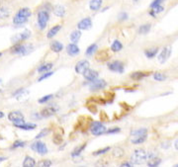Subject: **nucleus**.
<instances>
[{
    "label": "nucleus",
    "mask_w": 178,
    "mask_h": 167,
    "mask_svg": "<svg viewBox=\"0 0 178 167\" xmlns=\"http://www.w3.org/2000/svg\"><path fill=\"white\" fill-rule=\"evenodd\" d=\"M31 15H32V12H31L29 8H27V7L21 8L16 13V15L14 16L13 23L15 25H21V24L26 23L29 18L31 17Z\"/></svg>",
    "instance_id": "f257e3e1"
},
{
    "label": "nucleus",
    "mask_w": 178,
    "mask_h": 167,
    "mask_svg": "<svg viewBox=\"0 0 178 167\" xmlns=\"http://www.w3.org/2000/svg\"><path fill=\"white\" fill-rule=\"evenodd\" d=\"M131 143L134 144H140L143 143V141L146 140V137H148V129L145 128L136 129V131H133L131 132Z\"/></svg>",
    "instance_id": "f03ea898"
},
{
    "label": "nucleus",
    "mask_w": 178,
    "mask_h": 167,
    "mask_svg": "<svg viewBox=\"0 0 178 167\" xmlns=\"http://www.w3.org/2000/svg\"><path fill=\"white\" fill-rule=\"evenodd\" d=\"M146 157L148 153L145 149H136L131 156V162L137 165L143 164L146 161Z\"/></svg>",
    "instance_id": "7ed1b4c3"
},
{
    "label": "nucleus",
    "mask_w": 178,
    "mask_h": 167,
    "mask_svg": "<svg viewBox=\"0 0 178 167\" xmlns=\"http://www.w3.org/2000/svg\"><path fill=\"white\" fill-rule=\"evenodd\" d=\"M33 49H34V48L32 45L19 43V44L14 45V47L11 49V52L12 54H20V55H26V54H28L29 52L32 51Z\"/></svg>",
    "instance_id": "20e7f679"
},
{
    "label": "nucleus",
    "mask_w": 178,
    "mask_h": 167,
    "mask_svg": "<svg viewBox=\"0 0 178 167\" xmlns=\"http://www.w3.org/2000/svg\"><path fill=\"white\" fill-rule=\"evenodd\" d=\"M50 19L48 10H41L38 13V26L41 30H44L47 27V24Z\"/></svg>",
    "instance_id": "39448f33"
},
{
    "label": "nucleus",
    "mask_w": 178,
    "mask_h": 167,
    "mask_svg": "<svg viewBox=\"0 0 178 167\" xmlns=\"http://www.w3.org/2000/svg\"><path fill=\"white\" fill-rule=\"evenodd\" d=\"M90 131L92 132V135H101L104 132H106V127L100 122H93L90 126Z\"/></svg>",
    "instance_id": "423d86ee"
},
{
    "label": "nucleus",
    "mask_w": 178,
    "mask_h": 167,
    "mask_svg": "<svg viewBox=\"0 0 178 167\" xmlns=\"http://www.w3.org/2000/svg\"><path fill=\"white\" fill-rule=\"evenodd\" d=\"M8 119L11 122L14 123V125H20V124H24V115L20 111H13V112L9 113Z\"/></svg>",
    "instance_id": "0eeeda50"
},
{
    "label": "nucleus",
    "mask_w": 178,
    "mask_h": 167,
    "mask_svg": "<svg viewBox=\"0 0 178 167\" xmlns=\"http://www.w3.org/2000/svg\"><path fill=\"white\" fill-rule=\"evenodd\" d=\"M31 147H32V149L35 151V152L41 154V155H45V154L48 153V147L43 141H36V143H34L31 145Z\"/></svg>",
    "instance_id": "6e6552de"
},
{
    "label": "nucleus",
    "mask_w": 178,
    "mask_h": 167,
    "mask_svg": "<svg viewBox=\"0 0 178 167\" xmlns=\"http://www.w3.org/2000/svg\"><path fill=\"white\" fill-rule=\"evenodd\" d=\"M31 36V32L29 30H25L23 31L22 33H19L17 35H15L13 38H12V42L14 44H19V43H22L23 41H25Z\"/></svg>",
    "instance_id": "1a4fd4ad"
},
{
    "label": "nucleus",
    "mask_w": 178,
    "mask_h": 167,
    "mask_svg": "<svg viewBox=\"0 0 178 167\" xmlns=\"http://www.w3.org/2000/svg\"><path fill=\"white\" fill-rule=\"evenodd\" d=\"M171 51H172V49H171L170 46H167V47H165L162 51H160V54L158 55V61L160 63H164L165 61H166L168 58H169L170 54H171Z\"/></svg>",
    "instance_id": "9d476101"
},
{
    "label": "nucleus",
    "mask_w": 178,
    "mask_h": 167,
    "mask_svg": "<svg viewBox=\"0 0 178 167\" xmlns=\"http://www.w3.org/2000/svg\"><path fill=\"white\" fill-rule=\"evenodd\" d=\"M108 68L113 72H118V73H122L124 71V64H123L122 61H113V63H108Z\"/></svg>",
    "instance_id": "9b49d317"
},
{
    "label": "nucleus",
    "mask_w": 178,
    "mask_h": 167,
    "mask_svg": "<svg viewBox=\"0 0 178 167\" xmlns=\"http://www.w3.org/2000/svg\"><path fill=\"white\" fill-rule=\"evenodd\" d=\"M107 83L104 79H96L90 84V91H98L106 87Z\"/></svg>",
    "instance_id": "f8f14e48"
},
{
    "label": "nucleus",
    "mask_w": 178,
    "mask_h": 167,
    "mask_svg": "<svg viewBox=\"0 0 178 167\" xmlns=\"http://www.w3.org/2000/svg\"><path fill=\"white\" fill-rule=\"evenodd\" d=\"M89 68V61L88 60H80L75 65V72L78 74H83Z\"/></svg>",
    "instance_id": "ddd939ff"
},
{
    "label": "nucleus",
    "mask_w": 178,
    "mask_h": 167,
    "mask_svg": "<svg viewBox=\"0 0 178 167\" xmlns=\"http://www.w3.org/2000/svg\"><path fill=\"white\" fill-rule=\"evenodd\" d=\"M57 112V107L49 106V107L44 108V109L41 111V115H42V117H44V118H49V117L54 116Z\"/></svg>",
    "instance_id": "4468645a"
},
{
    "label": "nucleus",
    "mask_w": 178,
    "mask_h": 167,
    "mask_svg": "<svg viewBox=\"0 0 178 167\" xmlns=\"http://www.w3.org/2000/svg\"><path fill=\"white\" fill-rule=\"evenodd\" d=\"M29 94L30 92L27 89H19L15 93H13V96L18 101H24L29 97Z\"/></svg>",
    "instance_id": "2eb2a0df"
},
{
    "label": "nucleus",
    "mask_w": 178,
    "mask_h": 167,
    "mask_svg": "<svg viewBox=\"0 0 178 167\" xmlns=\"http://www.w3.org/2000/svg\"><path fill=\"white\" fill-rule=\"evenodd\" d=\"M83 76L85 79H87L88 81H94V80H96L98 78V76H99V73H98L96 70H93V69H87L86 71L83 73Z\"/></svg>",
    "instance_id": "dca6fc26"
},
{
    "label": "nucleus",
    "mask_w": 178,
    "mask_h": 167,
    "mask_svg": "<svg viewBox=\"0 0 178 167\" xmlns=\"http://www.w3.org/2000/svg\"><path fill=\"white\" fill-rule=\"evenodd\" d=\"M91 26H92V21L90 18H84L77 25L79 30H88L90 29Z\"/></svg>",
    "instance_id": "f3484780"
},
{
    "label": "nucleus",
    "mask_w": 178,
    "mask_h": 167,
    "mask_svg": "<svg viewBox=\"0 0 178 167\" xmlns=\"http://www.w3.org/2000/svg\"><path fill=\"white\" fill-rule=\"evenodd\" d=\"M66 51H67V54H68L70 57H75L76 54H79V48H78V46L77 45H75V44H70L68 45L66 47Z\"/></svg>",
    "instance_id": "a211bd4d"
},
{
    "label": "nucleus",
    "mask_w": 178,
    "mask_h": 167,
    "mask_svg": "<svg viewBox=\"0 0 178 167\" xmlns=\"http://www.w3.org/2000/svg\"><path fill=\"white\" fill-rule=\"evenodd\" d=\"M150 74V72H145V71H136V72H134V73H132L130 77L132 79H134V80H142L146 76H149Z\"/></svg>",
    "instance_id": "6ab92c4d"
},
{
    "label": "nucleus",
    "mask_w": 178,
    "mask_h": 167,
    "mask_svg": "<svg viewBox=\"0 0 178 167\" xmlns=\"http://www.w3.org/2000/svg\"><path fill=\"white\" fill-rule=\"evenodd\" d=\"M54 14L57 17H63L65 15V7L63 5H56L53 9Z\"/></svg>",
    "instance_id": "aec40b11"
},
{
    "label": "nucleus",
    "mask_w": 178,
    "mask_h": 167,
    "mask_svg": "<svg viewBox=\"0 0 178 167\" xmlns=\"http://www.w3.org/2000/svg\"><path fill=\"white\" fill-rule=\"evenodd\" d=\"M109 58H110V54L107 52V51H101L96 54V60L101 61V63L108 60Z\"/></svg>",
    "instance_id": "412c9836"
},
{
    "label": "nucleus",
    "mask_w": 178,
    "mask_h": 167,
    "mask_svg": "<svg viewBox=\"0 0 178 167\" xmlns=\"http://www.w3.org/2000/svg\"><path fill=\"white\" fill-rule=\"evenodd\" d=\"M102 6V0H91L89 3V8L92 11H97L99 10Z\"/></svg>",
    "instance_id": "4be33fe9"
},
{
    "label": "nucleus",
    "mask_w": 178,
    "mask_h": 167,
    "mask_svg": "<svg viewBox=\"0 0 178 167\" xmlns=\"http://www.w3.org/2000/svg\"><path fill=\"white\" fill-rule=\"evenodd\" d=\"M158 51H159V49H158L157 47H153V48H152V49H146V51H145V54H146V57L152 58V57H154L156 54H157Z\"/></svg>",
    "instance_id": "5701e85b"
},
{
    "label": "nucleus",
    "mask_w": 178,
    "mask_h": 167,
    "mask_svg": "<svg viewBox=\"0 0 178 167\" xmlns=\"http://www.w3.org/2000/svg\"><path fill=\"white\" fill-rule=\"evenodd\" d=\"M160 163H161L160 158H158V157H156V156H150L149 161H148V165L149 167H156L160 164Z\"/></svg>",
    "instance_id": "b1692460"
},
{
    "label": "nucleus",
    "mask_w": 178,
    "mask_h": 167,
    "mask_svg": "<svg viewBox=\"0 0 178 167\" xmlns=\"http://www.w3.org/2000/svg\"><path fill=\"white\" fill-rule=\"evenodd\" d=\"M51 49L54 52H60L63 49V45L60 42L54 41L51 44Z\"/></svg>",
    "instance_id": "393cba45"
},
{
    "label": "nucleus",
    "mask_w": 178,
    "mask_h": 167,
    "mask_svg": "<svg viewBox=\"0 0 178 167\" xmlns=\"http://www.w3.org/2000/svg\"><path fill=\"white\" fill-rule=\"evenodd\" d=\"M51 67H53V63H43L42 65L38 68V72H39V73L48 72V71H50V70L51 69Z\"/></svg>",
    "instance_id": "a878e982"
},
{
    "label": "nucleus",
    "mask_w": 178,
    "mask_h": 167,
    "mask_svg": "<svg viewBox=\"0 0 178 167\" xmlns=\"http://www.w3.org/2000/svg\"><path fill=\"white\" fill-rule=\"evenodd\" d=\"M60 29H61V25H57V26H54V27L51 28V29L48 32L47 37H48L49 39L54 38V37L56 36L57 33L60 32Z\"/></svg>",
    "instance_id": "bb28decb"
},
{
    "label": "nucleus",
    "mask_w": 178,
    "mask_h": 167,
    "mask_svg": "<svg viewBox=\"0 0 178 167\" xmlns=\"http://www.w3.org/2000/svg\"><path fill=\"white\" fill-rule=\"evenodd\" d=\"M81 37V32L80 31H73V32L70 34V41H71L73 44H76V43H78L79 39H80Z\"/></svg>",
    "instance_id": "cd10ccee"
},
{
    "label": "nucleus",
    "mask_w": 178,
    "mask_h": 167,
    "mask_svg": "<svg viewBox=\"0 0 178 167\" xmlns=\"http://www.w3.org/2000/svg\"><path fill=\"white\" fill-rule=\"evenodd\" d=\"M163 10H164V7L162 5H156L154 7H152V10L149 11V14L152 15V17H155L158 13H161Z\"/></svg>",
    "instance_id": "c85d7f7f"
},
{
    "label": "nucleus",
    "mask_w": 178,
    "mask_h": 167,
    "mask_svg": "<svg viewBox=\"0 0 178 167\" xmlns=\"http://www.w3.org/2000/svg\"><path fill=\"white\" fill-rule=\"evenodd\" d=\"M36 165V161L33 157L31 156H26L25 159L23 161V166L24 167H34Z\"/></svg>",
    "instance_id": "c756f323"
},
{
    "label": "nucleus",
    "mask_w": 178,
    "mask_h": 167,
    "mask_svg": "<svg viewBox=\"0 0 178 167\" xmlns=\"http://www.w3.org/2000/svg\"><path fill=\"white\" fill-rule=\"evenodd\" d=\"M15 127L18 129H26V131H30V129H36V125L35 124H20V125H15Z\"/></svg>",
    "instance_id": "7c9ffc66"
},
{
    "label": "nucleus",
    "mask_w": 178,
    "mask_h": 167,
    "mask_svg": "<svg viewBox=\"0 0 178 167\" xmlns=\"http://www.w3.org/2000/svg\"><path fill=\"white\" fill-rule=\"evenodd\" d=\"M97 49H98V47H97L96 44L90 45L86 49V55L87 57H91V55H93L95 54V51H97Z\"/></svg>",
    "instance_id": "2f4dec72"
},
{
    "label": "nucleus",
    "mask_w": 178,
    "mask_h": 167,
    "mask_svg": "<svg viewBox=\"0 0 178 167\" xmlns=\"http://www.w3.org/2000/svg\"><path fill=\"white\" fill-rule=\"evenodd\" d=\"M123 49V45H122V43L118 41V40H116V41L113 43L112 46H111V49L113 51H120L121 49Z\"/></svg>",
    "instance_id": "473e14b6"
},
{
    "label": "nucleus",
    "mask_w": 178,
    "mask_h": 167,
    "mask_svg": "<svg viewBox=\"0 0 178 167\" xmlns=\"http://www.w3.org/2000/svg\"><path fill=\"white\" fill-rule=\"evenodd\" d=\"M150 28H152V25L150 24H145V25H142L140 28H139V33L140 34H148L149 31H150Z\"/></svg>",
    "instance_id": "72a5a7b5"
},
{
    "label": "nucleus",
    "mask_w": 178,
    "mask_h": 167,
    "mask_svg": "<svg viewBox=\"0 0 178 167\" xmlns=\"http://www.w3.org/2000/svg\"><path fill=\"white\" fill-rule=\"evenodd\" d=\"M86 147V143H83L82 145H80L79 147H76L74 150H73V152L71 153V156L72 157H76V156H78L79 154H80L82 152V150L84 149V148Z\"/></svg>",
    "instance_id": "f704fd0d"
},
{
    "label": "nucleus",
    "mask_w": 178,
    "mask_h": 167,
    "mask_svg": "<svg viewBox=\"0 0 178 167\" xmlns=\"http://www.w3.org/2000/svg\"><path fill=\"white\" fill-rule=\"evenodd\" d=\"M153 78H154V80H156V81H164V80L166 79V76L161 72H155L153 74Z\"/></svg>",
    "instance_id": "c9c22d12"
},
{
    "label": "nucleus",
    "mask_w": 178,
    "mask_h": 167,
    "mask_svg": "<svg viewBox=\"0 0 178 167\" xmlns=\"http://www.w3.org/2000/svg\"><path fill=\"white\" fill-rule=\"evenodd\" d=\"M10 15V11L5 7H0V18H7Z\"/></svg>",
    "instance_id": "e433bc0d"
},
{
    "label": "nucleus",
    "mask_w": 178,
    "mask_h": 167,
    "mask_svg": "<svg viewBox=\"0 0 178 167\" xmlns=\"http://www.w3.org/2000/svg\"><path fill=\"white\" fill-rule=\"evenodd\" d=\"M124 150L122 149V148L120 147H116L114 150H113V155L116 156V157H122L124 155Z\"/></svg>",
    "instance_id": "4c0bfd02"
},
{
    "label": "nucleus",
    "mask_w": 178,
    "mask_h": 167,
    "mask_svg": "<svg viewBox=\"0 0 178 167\" xmlns=\"http://www.w3.org/2000/svg\"><path fill=\"white\" fill-rule=\"evenodd\" d=\"M53 141H54V143H56V144H60L61 143H63V135L56 134V135H54Z\"/></svg>",
    "instance_id": "58836bf2"
},
{
    "label": "nucleus",
    "mask_w": 178,
    "mask_h": 167,
    "mask_svg": "<svg viewBox=\"0 0 178 167\" xmlns=\"http://www.w3.org/2000/svg\"><path fill=\"white\" fill-rule=\"evenodd\" d=\"M53 94H49L47 96H44V97H42L41 99L39 100V103H41V104H44V103H47L48 101H50L51 98H53Z\"/></svg>",
    "instance_id": "ea45409f"
},
{
    "label": "nucleus",
    "mask_w": 178,
    "mask_h": 167,
    "mask_svg": "<svg viewBox=\"0 0 178 167\" xmlns=\"http://www.w3.org/2000/svg\"><path fill=\"white\" fill-rule=\"evenodd\" d=\"M50 132H51V129H44L41 132H40V134H39L38 135H37L36 138H37V140H39V138H44V137H46V135H47Z\"/></svg>",
    "instance_id": "a19ab883"
},
{
    "label": "nucleus",
    "mask_w": 178,
    "mask_h": 167,
    "mask_svg": "<svg viewBox=\"0 0 178 167\" xmlns=\"http://www.w3.org/2000/svg\"><path fill=\"white\" fill-rule=\"evenodd\" d=\"M25 145V141H16L12 145V148H18V147H23Z\"/></svg>",
    "instance_id": "79ce46f5"
},
{
    "label": "nucleus",
    "mask_w": 178,
    "mask_h": 167,
    "mask_svg": "<svg viewBox=\"0 0 178 167\" xmlns=\"http://www.w3.org/2000/svg\"><path fill=\"white\" fill-rule=\"evenodd\" d=\"M38 165L41 167H49L51 165V161H50V160H42L38 163Z\"/></svg>",
    "instance_id": "37998d69"
},
{
    "label": "nucleus",
    "mask_w": 178,
    "mask_h": 167,
    "mask_svg": "<svg viewBox=\"0 0 178 167\" xmlns=\"http://www.w3.org/2000/svg\"><path fill=\"white\" fill-rule=\"evenodd\" d=\"M54 74V72L53 71H51V72H45L43 75L40 77V78L38 79V81H42V80H44V79H46V78H48V77H50V76H51Z\"/></svg>",
    "instance_id": "c03bdc74"
},
{
    "label": "nucleus",
    "mask_w": 178,
    "mask_h": 167,
    "mask_svg": "<svg viewBox=\"0 0 178 167\" xmlns=\"http://www.w3.org/2000/svg\"><path fill=\"white\" fill-rule=\"evenodd\" d=\"M108 150H110V147H105V148H102V149H99L96 152H94V155H99V154H103L107 152Z\"/></svg>",
    "instance_id": "a18cd8bd"
},
{
    "label": "nucleus",
    "mask_w": 178,
    "mask_h": 167,
    "mask_svg": "<svg viewBox=\"0 0 178 167\" xmlns=\"http://www.w3.org/2000/svg\"><path fill=\"white\" fill-rule=\"evenodd\" d=\"M118 19H119L120 21L127 20V19H128V14H127V13H125V12H122V13H120V14H119Z\"/></svg>",
    "instance_id": "49530a36"
},
{
    "label": "nucleus",
    "mask_w": 178,
    "mask_h": 167,
    "mask_svg": "<svg viewBox=\"0 0 178 167\" xmlns=\"http://www.w3.org/2000/svg\"><path fill=\"white\" fill-rule=\"evenodd\" d=\"M120 132V129L119 128H114V129H110L108 131H106V132L108 135H111V134H116V132Z\"/></svg>",
    "instance_id": "de8ad7c7"
},
{
    "label": "nucleus",
    "mask_w": 178,
    "mask_h": 167,
    "mask_svg": "<svg viewBox=\"0 0 178 167\" xmlns=\"http://www.w3.org/2000/svg\"><path fill=\"white\" fill-rule=\"evenodd\" d=\"M163 1L164 0H153V1L152 2V4H150V8L154 7V6H156V5H160L161 2H163Z\"/></svg>",
    "instance_id": "09e8293b"
},
{
    "label": "nucleus",
    "mask_w": 178,
    "mask_h": 167,
    "mask_svg": "<svg viewBox=\"0 0 178 167\" xmlns=\"http://www.w3.org/2000/svg\"><path fill=\"white\" fill-rule=\"evenodd\" d=\"M2 91H3V81L2 79H0V94H1Z\"/></svg>",
    "instance_id": "8fccbe9b"
},
{
    "label": "nucleus",
    "mask_w": 178,
    "mask_h": 167,
    "mask_svg": "<svg viewBox=\"0 0 178 167\" xmlns=\"http://www.w3.org/2000/svg\"><path fill=\"white\" fill-rule=\"evenodd\" d=\"M122 166L123 167H130V166H132V163H128V162H125V163H123L122 164Z\"/></svg>",
    "instance_id": "3c124183"
},
{
    "label": "nucleus",
    "mask_w": 178,
    "mask_h": 167,
    "mask_svg": "<svg viewBox=\"0 0 178 167\" xmlns=\"http://www.w3.org/2000/svg\"><path fill=\"white\" fill-rule=\"evenodd\" d=\"M5 160H7V157H4V156H0V163L5 161Z\"/></svg>",
    "instance_id": "603ef678"
},
{
    "label": "nucleus",
    "mask_w": 178,
    "mask_h": 167,
    "mask_svg": "<svg viewBox=\"0 0 178 167\" xmlns=\"http://www.w3.org/2000/svg\"><path fill=\"white\" fill-rule=\"evenodd\" d=\"M174 146H175V148L178 150V140L175 141V143H174Z\"/></svg>",
    "instance_id": "864d4df0"
},
{
    "label": "nucleus",
    "mask_w": 178,
    "mask_h": 167,
    "mask_svg": "<svg viewBox=\"0 0 178 167\" xmlns=\"http://www.w3.org/2000/svg\"><path fill=\"white\" fill-rule=\"evenodd\" d=\"M3 116H4V114H3L2 112H0V119L3 118Z\"/></svg>",
    "instance_id": "5fc2aeb1"
},
{
    "label": "nucleus",
    "mask_w": 178,
    "mask_h": 167,
    "mask_svg": "<svg viewBox=\"0 0 178 167\" xmlns=\"http://www.w3.org/2000/svg\"><path fill=\"white\" fill-rule=\"evenodd\" d=\"M1 55H2V52H0V57H1Z\"/></svg>",
    "instance_id": "6e6d98bb"
},
{
    "label": "nucleus",
    "mask_w": 178,
    "mask_h": 167,
    "mask_svg": "<svg viewBox=\"0 0 178 167\" xmlns=\"http://www.w3.org/2000/svg\"><path fill=\"white\" fill-rule=\"evenodd\" d=\"M0 140H2V138H1V137H0Z\"/></svg>",
    "instance_id": "4d7b16f0"
}]
</instances>
